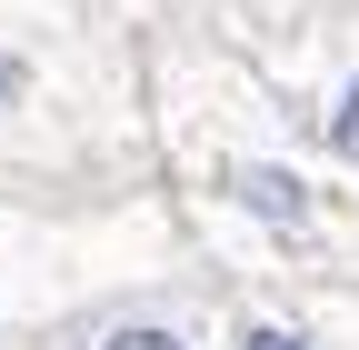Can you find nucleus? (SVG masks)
<instances>
[{"label": "nucleus", "instance_id": "nucleus-3", "mask_svg": "<svg viewBox=\"0 0 359 350\" xmlns=\"http://www.w3.org/2000/svg\"><path fill=\"white\" fill-rule=\"evenodd\" d=\"M240 51L269 80V101L290 110V130L359 190V0H330V11H309L269 40H240Z\"/></svg>", "mask_w": 359, "mask_h": 350}, {"label": "nucleus", "instance_id": "nucleus-4", "mask_svg": "<svg viewBox=\"0 0 359 350\" xmlns=\"http://www.w3.org/2000/svg\"><path fill=\"white\" fill-rule=\"evenodd\" d=\"M219 350H359V280H219Z\"/></svg>", "mask_w": 359, "mask_h": 350}, {"label": "nucleus", "instance_id": "nucleus-5", "mask_svg": "<svg viewBox=\"0 0 359 350\" xmlns=\"http://www.w3.org/2000/svg\"><path fill=\"white\" fill-rule=\"evenodd\" d=\"M130 20H200V30H219V40H269V30H290V20H309V11H330V0H120Z\"/></svg>", "mask_w": 359, "mask_h": 350}, {"label": "nucleus", "instance_id": "nucleus-2", "mask_svg": "<svg viewBox=\"0 0 359 350\" xmlns=\"http://www.w3.org/2000/svg\"><path fill=\"white\" fill-rule=\"evenodd\" d=\"M150 181L140 20L120 0H0V200L100 210Z\"/></svg>", "mask_w": 359, "mask_h": 350}, {"label": "nucleus", "instance_id": "nucleus-1", "mask_svg": "<svg viewBox=\"0 0 359 350\" xmlns=\"http://www.w3.org/2000/svg\"><path fill=\"white\" fill-rule=\"evenodd\" d=\"M140 101L150 181L210 280H359V190L290 130L240 40L150 20Z\"/></svg>", "mask_w": 359, "mask_h": 350}]
</instances>
